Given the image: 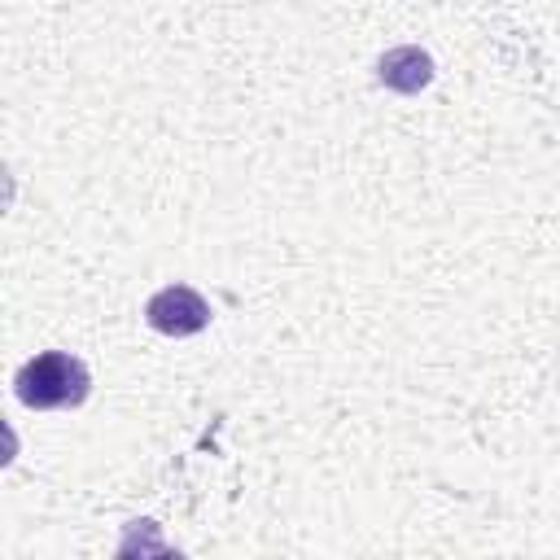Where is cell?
I'll list each match as a JSON object with an SVG mask.
<instances>
[{"instance_id":"1","label":"cell","mask_w":560,"mask_h":560,"mask_svg":"<svg viewBox=\"0 0 560 560\" xmlns=\"http://www.w3.org/2000/svg\"><path fill=\"white\" fill-rule=\"evenodd\" d=\"M13 394L22 407L31 411H61V407H79L92 394V372L79 354L66 350H44L35 359H26L13 376Z\"/></svg>"},{"instance_id":"2","label":"cell","mask_w":560,"mask_h":560,"mask_svg":"<svg viewBox=\"0 0 560 560\" xmlns=\"http://www.w3.org/2000/svg\"><path fill=\"white\" fill-rule=\"evenodd\" d=\"M144 324L162 337H192L210 324V302L192 284H166L144 302Z\"/></svg>"},{"instance_id":"3","label":"cell","mask_w":560,"mask_h":560,"mask_svg":"<svg viewBox=\"0 0 560 560\" xmlns=\"http://www.w3.org/2000/svg\"><path fill=\"white\" fill-rule=\"evenodd\" d=\"M433 74H438L433 70V57L424 48H416V44H398V48L381 52V61H376V79L389 92H402V96L424 92L433 83Z\"/></svg>"}]
</instances>
